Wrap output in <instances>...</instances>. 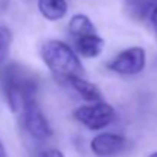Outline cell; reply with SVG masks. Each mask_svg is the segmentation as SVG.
I'll return each mask as SVG.
<instances>
[{
  "label": "cell",
  "mask_w": 157,
  "mask_h": 157,
  "mask_svg": "<svg viewBox=\"0 0 157 157\" xmlns=\"http://www.w3.org/2000/svg\"><path fill=\"white\" fill-rule=\"evenodd\" d=\"M0 89L9 108L18 113L28 101L35 98L38 81L29 69L11 63L0 67Z\"/></svg>",
  "instance_id": "6da1fadb"
},
{
  "label": "cell",
  "mask_w": 157,
  "mask_h": 157,
  "mask_svg": "<svg viewBox=\"0 0 157 157\" xmlns=\"http://www.w3.org/2000/svg\"><path fill=\"white\" fill-rule=\"evenodd\" d=\"M41 58L48 69L59 79L67 81L72 76L82 75V63L67 43L61 40H49L41 46Z\"/></svg>",
  "instance_id": "7a4b0ae2"
},
{
  "label": "cell",
  "mask_w": 157,
  "mask_h": 157,
  "mask_svg": "<svg viewBox=\"0 0 157 157\" xmlns=\"http://www.w3.org/2000/svg\"><path fill=\"white\" fill-rule=\"evenodd\" d=\"M73 117L82 124L86 128L92 131H99L105 127H108L116 119V110L110 104L104 101L93 102L90 105L78 107L73 111Z\"/></svg>",
  "instance_id": "3957f363"
},
{
  "label": "cell",
  "mask_w": 157,
  "mask_h": 157,
  "mask_svg": "<svg viewBox=\"0 0 157 157\" xmlns=\"http://www.w3.org/2000/svg\"><path fill=\"white\" fill-rule=\"evenodd\" d=\"M21 113V122L25 130L29 133V136H32L37 140H48L53 134V130L48 121V117L44 116L43 110L40 108V105L37 102V99H31L23 105V108L20 110Z\"/></svg>",
  "instance_id": "277c9868"
},
{
  "label": "cell",
  "mask_w": 157,
  "mask_h": 157,
  "mask_svg": "<svg viewBox=\"0 0 157 157\" xmlns=\"http://www.w3.org/2000/svg\"><path fill=\"white\" fill-rule=\"evenodd\" d=\"M145 66H147V52L140 46H133L122 51L107 64V67L111 72L125 76L139 75L140 72H144Z\"/></svg>",
  "instance_id": "5b68a950"
},
{
  "label": "cell",
  "mask_w": 157,
  "mask_h": 157,
  "mask_svg": "<svg viewBox=\"0 0 157 157\" xmlns=\"http://www.w3.org/2000/svg\"><path fill=\"white\" fill-rule=\"evenodd\" d=\"M127 147L124 136L116 133H99L90 142V150L98 157H111L119 154Z\"/></svg>",
  "instance_id": "8992f818"
},
{
  "label": "cell",
  "mask_w": 157,
  "mask_h": 157,
  "mask_svg": "<svg viewBox=\"0 0 157 157\" xmlns=\"http://www.w3.org/2000/svg\"><path fill=\"white\" fill-rule=\"evenodd\" d=\"M73 43L76 52L84 58H96L98 55H101L104 49V40L96 32L73 38Z\"/></svg>",
  "instance_id": "52a82bcc"
},
{
  "label": "cell",
  "mask_w": 157,
  "mask_h": 157,
  "mask_svg": "<svg viewBox=\"0 0 157 157\" xmlns=\"http://www.w3.org/2000/svg\"><path fill=\"white\" fill-rule=\"evenodd\" d=\"M67 82L73 87V90L86 101L89 102H99L102 101V92L99 90V87L87 79H84L82 76H72L67 79Z\"/></svg>",
  "instance_id": "ba28073f"
},
{
  "label": "cell",
  "mask_w": 157,
  "mask_h": 157,
  "mask_svg": "<svg viewBox=\"0 0 157 157\" xmlns=\"http://www.w3.org/2000/svg\"><path fill=\"white\" fill-rule=\"evenodd\" d=\"M67 9L69 6L66 0H38V11L49 21H58L64 18Z\"/></svg>",
  "instance_id": "9c48e42d"
},
{
  "label": "cell",
  "mask_w": 157,
  "mask_h": 157,
  "mask_svg": "<svg viewBox=\"0 0 157 157\" xmlns=\"http://www.w3.org/2000/svg\"><path fill=\"white\" fill-rule=\"evenodd\" d=\"M69 32L72 38H78L87 34H95L96 28L86 14H75L69 21Z\"/></svg>",
  "instance_id": "30bf717a"
},
{
  "label": "cell",
  "mask_w": 157,
  "mask_h": 157,
  "mask_svg": "<svg viewBox=\"0 0 157 157\" xmlns=\"http://www.w3.org/2000/svg\"><path fill=\"white\" fill-rule=\"evenodd\" d=\"M156 3L157 0H128V9L134 18L142 20L151 14Z\"/></svg>",
  "instance_id": "8fae6325"
},
{
  "label": "cell",
  "mask_w": 157,
  "mask_h": 157,
  "mask_svg": "<svg viewBox=\"0 0 157 157\" xmlns=\"http://www.w3.org/2000/svg\"><path fill=\"white\" fill-rule=\"evenodd\" d=\"M11 43H12V34L8 28L0 26V67L5 64L9 49H11Z\"/></svg>",
  "instance_id": "7c38bea8"
},
{
  "label": "cell",
  "mask_w": 157,
  "mask_h": 157,
  "mask_svg": "<svg viewBox=\"0 0 157 157\" xmlns=\"http://www.w3.org/2000/svg\"><path fill=\"white\" fill-rule=\"evenodd\" d=\"M41 157H64L63 154V151H59V150H56V148H51V150H46Z\"/></svg>",
  "instance_id": "4fadbf2b"
},
{
  "label": "cell",
  "mask_w": 157,
  "mask_h": 157,
  "mask_svg": "<svg viewBox=\"0 0 157 157\" xmlns=\"http://www.w3.org/2000/svg\"><path fill=\"white\" fill-rule=\"evenodd\" d=\"M150 20H151V25H153V28H154V31H156V34H157V3H156V6L153 8L151 14H150Z\"/></svg>",
  "instance_id": "5bb4252c"
},
{
  "label": "cell",
  "mask_w": 157,
  "mask_h": 157,
  "mask_svg": "<svg viewBox=\"0 0 157 157\" xmlns=\"http://www.w3.org/2000/svg\"><path fill=\"white\" fill-rule=\"evenodd\" d=\"M9 2H11V0H0V12H2V11H5V9L8 8Z\"/></svg>",
  "instance_id": "9a60e30c"
},
{
  "label": "cell",
  "mask_w": 157,
  "mask_h": 157,
  "mask_svg": "<svg viewBox=\"0 0 157 157\" xmlns=\"http://www.w3.org/2000/svg\"><path fill=\"white\" fill-rule=\"evenodd\" d=\"M0 157H6V151H5V147L2 142H0Z\"/></svg>",
  "instance_id": "2e32d148"
},
{
  "label": "cell",
  "mask_w": 157,
  "mask_h": 157,
  "mask_svg": "<svg viewBox=\"0 0 157 157\" xmlns=\"http://www.w3.org/2000/svg\"><path fill=\"white\" fill-rule=\"evenodd\" d=\"M148 157H157V151H156V153H151Z\"/></svg>",
  "instance_id": "e0dca14e"
}]
</instances>
